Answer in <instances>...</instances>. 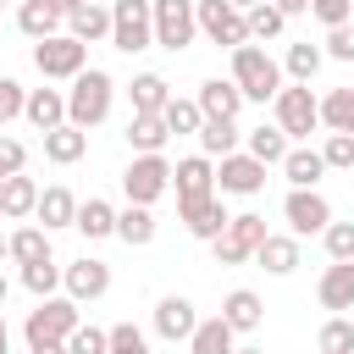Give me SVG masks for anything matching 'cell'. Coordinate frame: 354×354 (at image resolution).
I'll list each match as a JSON object with an SVG mask.
<instances>
[{
  "label": "cell",
  "instance_id": "48",
  "mask_svg": "<svg viewBox=\"0 0 354 354\" xmlns=\"http://www.w3.org/2000/svg\"><path fill=\"white\" fill-rule=\"evenodd\" d=\"M11 171H28V144L22 138H0V183Z\"/></svg>",
  "mask_w": 354,
  "mask_h": 354
},
{
  "label": "cell",
  "instance_id": "26",
  "mask_svg": "<svg viewBox=\"0 0 354 354\" xmlns=\"http://www.w3.org/2000/svg\"><path fill=\"white\" fill-rule=\"evenodd\" d=\"M44 155H50L55 166H77V160L88 155V133H83V127H72V122H61V127H50V133H44Z\"/></svg>",
  "mask_w": 354,
  "mask_h": 354
},
{
  "label": "cell",
  "instance_id": "50",
  "mask_svg": "<svg viewBox=\"0 0 354 354\" xmlns=\"http://www.w3.org/2000/svg\"><path fill=\"white\" fill-rule=\"evenodd\" d=\"M28 354H66V337H39L28 343Z\"/></svg>",
  "mask_w": 354,
  "mask_h": 354
},
{
  "label": "cell",
  "instance_id": "7",
  "mask_svg": "<svg viewBox=\"0 0 354 354\" xmlns=\"http://www.w3.org/2000/svg\"><path fill=\"white\" fill-rule=\"evenodd\" d=\"M166 188H171V160L166 155H133V166L122 171L127 205H155Z\"/></svg>",
  "mask_w": 354,
  "mask_h": 354
},
{
  "label": "cell",
  "instance_id": "51",
  "mask_svg": "<svg viewBox=\"0 0 354 354\" xmlns=\"http://www.w3.org/2000/svg\"><path fill=\"white\" fill-rule=\"evenodd\" d=\"M282 17H299V11H310V0H271Z\"/></svg>",
  "mask_w": 354,
  "mask_h": 354
},
{
  "label": "cell",
  "instance_id": "58",
  "mask_svg": "<svg viewBox=\"0 0 354 354\" xmlns=\"http://www.w3.org/2000/svg\"><path fill=\"white\" fill-rule=\"evenodd\" d=\"M0 6H6V0H0Z\"/></svg>",
  "mask_w": 354,
  "mask_h": 354
},
{
  "label": "cell",
  "instance_id": "38",
  "mask_svg": "<svg viewBox=\"0 0 354 354\" xmlns=\"http://www.w3.org/2000/svg\"><path fill=\"white\" fill-rule=\"evenodd\" d=\"M160 122H166V133H199V122H205V111H199V100H166L160 105Z\"/></svg>",
  "mask_w": 354,
  "mask_h": 354
},
{
  "label": "cell",
  "instance_id": "41",
  "mask_svg": "<svg viewBox=\"0 0 354 354\" xmlns=\"http://www.w3.org/2000/svg\"><path fill=\"white\" fill-rule=\"evenodd\" d=\"M315 348H321V354H354V321H343V315H332V321L321 326V337H315Z\"/></svg>",
  "mask_w": 354,
  "mask_h": 354
},
{
  "label": "cell",
  "instance_id": "52",
  "mask_svg": "<svg viewBox=\"0 0 354 354\" xmlns=\"http://www.w3.org/2000/svg\"><path fill=\"white\" fill-rule=\"evenodd\" d=\"M0 354H11V332H6V315H0Z\"/></svg>",
  "mask_w": 354,
  "mask_h": 354
},
{
  "label": "cell",
  "instance_id": "49",
  "mask_svg": "<svg viewBox=\"0 0 354 354\" xmlns=\"http://www.w3.org/2000/svg\"><path fill=\"white\" fill-rule=\"evenodd\" d=\"M321 55H332V61H354V28L343 22V28H326V50Z\"/></svg>",
  "mask_w": 354,
  "mask_h": 354
},
{
  "label": "cell",
  "instance_id": "45",
  "mask_svg": "<svg viewBox=\"0 0 354 354\" xmlns=\"http://www.w3.org/2000/svg\"><path fill=\"white\" fill-rule=\"evenodd\" d=\"M66 354H105V332H100V326H83V321H77V326L66 332Z\"/></svg>",
  "mask_w": 354,
  "mask_h": 354
},
{
  "label": "cell",
  "instance_id": "44",
  "mask_svg": "<svg viewBox=\"0 0 354 354\" xmlns=\"http://www.w3.org/2000/svg\"><path fill=\"white\" fill-rule=\"evenodd\" d=\"M321 243L332 260H354V221H326L321 227Z\"/></svg>",
  "mask_w": 354,
  "mask_h": 354
},
{
  "label": "cell",
  "instance_id": "42",
  "mask_svg": "<svg viewBox=\"0 0 354 354\" xmlns=\"http://www.w3.org/2000/svg\"><path fill=\"white\" fill-rule=\"evenodd\" d=\"M105 354H149V337L133 326V321H116L105 332Z\"/></svg>",
  "mask_w": 354,
  "mask_h": 354
},
{
  "label": "cell",
  "instance_id": "25",
  "mask_svg": "<svg viewBox=\"0 0 354 354\" xmlns=\"http://www.w3.org/2000/svg\"><path fill=\"white\" fill-rule=\"evenodd\" d=\"M221 321H227L232 332H254V326L266 321V304H260V293H254V288H232V293L221 299Z\"/></svg>",
  "mask_w": 354,
  "mask_h": 354
},
{
  "label": "cell",
  "instance_id": "1",
  "mask_svg": "<svg viewBox=\"0 0 354 354\" xmlns=\"http://www.w3.org/2000/svg\"><path fill=\"white\" fill-rule=\"evenodd\" d=\"M111 100H116V83H111V72H100V66H83L77 77H72V88H66V122L72 127H100L105 116H111Z\"/></svg>",
  "mask_w": 354,
  "mask_h": 354
},
{
  "label": "cell",
  "instance_id": "18",
  "mask_svg": "<svg viewBox=\"0 0 354 354\" xmlns=\"http://www.w3.org/2000/svg\"><path fill=\"white\" fill-rule=\"evenodd\" d=\"M315 299L326 310H354V260H332L315 282Z\"/></svg>",
  "mask_w": 354,
  "mask_h": 354
},
{
  "label": "cell",
  "instance_id": "11",
  "mask_svg": "<svg viewBox=\"0 0 354 354\" xmlns=\"http://www.w3.org/2000/svg\"><path fill=\"white\" fill-rule=\"evenodd\" d=\"M282 216H288L293 238H310V232H321V227L332 221V205H326V194H315V188H288Z\"/></svg>",
  "mask_w": 354,
  "mask_h": 354
},
{
  "label": "cell",
  "instance_id": "24",
  "mask_svg": "<svg viewBox=\"0 0 354 354\" xmlns=\"http://www.w3.org/2000/svg\"><path fill=\"white\" fill-rule=\"evenodd\" d=\"M33 216H39V227H44V232H55V227H72V216H77V199H72V188H61V183L39 188V205H33Z\"/></svg>",
  "mask_w": 354,
  "mask_h": 354
},
{
  "label": "cell",
  "instance_id": "9",
  "mask_svg": "<svg viewBox=\"0 0 354 354\" xmlns=\"http://www.w3.org/2000/svg\"><path fill=\"white\" fill-rule=\"evenodd\" d=\"M149 17H155V44L160 50H188L199 22H194V0H149Z\"/></svg>",
  "mask_w": 354,
  "mask_h": 354
},
{
  "label": "cell",
  "instance_id": "43",
  "mask_svg": "<svg viewBox=\"0 0 354 354\" xmlns=\"http://www.w3.org/2000/svg\"><path fill=\"white\" fill-rule=\"evenodd\" d=\"M321 160H326V171H354V133H326Z\"/></svg>",
  "mask_w": 354,
  "mask_h": 354
},
{
  "label": "cell",
  "instance_id": "19",
  "mask_svg": "<svg viewBox=\"0 0 354 354\" xmlns=\"http://www.w3.org/2000/svg\"><path fill=\"white\" fill-rule=\"evenodd\" d=\"M194 100H199V111H205V116H227V122H238V111H243V94H238V83H232V77H205Z\"/></svg>",
  "mask_w": 354,
  "mask_h": 354
},
{
  "label": "cell",
  "instance_id": "13",
  "mask_svg": "<svg viewBox=\"0 0 354 354\" xmlns=\"http://www.w3.org/2000/svg\"><path fill=\"white\" fill-rule=\"evenodd\" d=\"M216 188L221 194H260L266 188V166L249 155V149H232V155H221V166H216Z\"/></svg>",
  "mask_w": 354,
  "mask_h": 354
},
{
  "label": "cell",
  "instance_id": "6",
  "mask_svg": "<svg viewBox=\"0 0 354 354\" xmlns=\"http://www.w3.org/2000/svg\"><path fill=\"white\" fill-rule=\"evenodd\" d=\"M33 66L44 72V77H77L83 66H88V44H77L72 33H50V39H33Z\"/></svg>",
  "mask_w": 354,
  "mask_h": 354
},
{
  "label": "cell",
  "instance_id": "53",
  "mask_svg": "<svg viewBox=\"0 0 354 354\" xmlns=\"http://www.w3.org/2000/svg\"><path fill=\"white\" fill-rule=\"evenodd\" d=\"M55 6H61V11H77V6H88V0H55Z\"/></svg>",
  "mask_w": 354,
  "mask_h": 354
},
{
  "label": "cell",
  "instance_id": "22",
  "mask_svg": "<svg viewBox=\"0 0 354 354\" xmlns=\"http://www.w3.org/2000/svg\"><path fill=\"white\" fill-rule=\"evenodd\" d=\"M66 33H72L77 44H100V39H111V6L88 0V6L66 11Z\"/></svg>",
  "mask_w": 354,
  "mask_h": 354
},
{
  "label": "cell",
  "instance_id": "14",
  "mask_svg": "<svg viewBox=\"0 0 354 354\" xmlns=\"http://www.w3.org/2000/svg\"><path fill=\"white\" fill-rule=\"evenodd\" d=\"M177 216H183V227L194 232V238H216L232 216H227V205H221V194H194V199H177Z\"/></svg>",
  "mask_w": 354,
  "mask_h": 354
},
{
  "label": "cell",
  "instance_id": "2",
  "mask_svg": "<svg viewBox=\"0 0 354 354\" xmlns=\"http://www.w3.org/2000/svg\"><path fill=\"white\" fill-rule=\"evenodd\" d=\"M232 83H238V94L243 100H254V105H266V100H277V88H282V66L249 39V44H238L232 50Z\"/></svg>",
  "mask_w": 354,
  "mask_h": 354
},
{
  "label": "cell",
  "instance_id": "15",
  "mask_svg": "<svg viewBox=\"0 0 354 354\" xmlns=\"http://www.w3.org/2000/svg\"><path fill=\"white\" fill-rule=\"evenodd\" d=\"M194 326H199V310H194L183 293H166V299L155 304V332H160L166 343H188Z\"/></svg>",
  "mask_w": 354,
  "mask_h": 354
},
{
  "label": "cell",
  "instance_id": "29",
  "mask_svg": "<svg viewBox=\"0 0 354 354\" xmlns=\"http://www.w3.org/2000/svg\"><path fill=\"white\" fill-rule=\"evenodd\" d=\"M72 227H77L83 238H116V205H111V199H77Z\"/></svg>",
  "mask_w": 354,
  "mask_h": 354
},
{
  "label": "cell",
  "instance_id": "39",
  "mask_svg": "<svg viewBox=\"0 0 354 354\" xmlns=\"http://www.w3.org/2000/svg\"><path fill=\"white\" fill-rule=\"evenodd\" d=\"M249 155H254L260 166H282V155H288V133H282V127H254V133H249Z\"/></svg>",
  "mask_w": 354,
  "mask_h": 354
},
{
  "label": "cell",
  "instance_id": "3",
  "mask_svg": "<svg viewBox=\"0 0 354 354\" xmlns=\"http://www.w3.org/2000/svg\"><path fill=\"white\" fill-rule=\"evenodd\" d=\"M271 111H277V127H282L288 138H310V133L321 127V100L310 94V83H288V88H277Z\"/></svg>",
  "mask_w": 354,
  "mask_h": 354
},
{
  "label": "cell",
  "instance_id": "30",
  "mask_svg": "<svg viewBox=\"0 0 354 354\" xmlns=\"http://www.w3.org/2000/svg\"><path fill=\"white\" fill-rule=\"evenodd\" d=\"M194 138H199V155L221 160V155H232V149H238V122H227V116H205Z\"/></svg>",
  "mask_w": 354,
  "mask_h": 354
},
{
  "label": "cell",
  "instance_id": "17",
  "mask_svg": "<svg viewBox=\"0 0 354 354\" xmlns=\"http://www.w3.org/2000/svg\"><path fill=\"white\" fill-rule=\"evenodd\" d=\"M249 260H254L260 271H271V277H288V271L299 266V238H293V232H266Z\"/></svg>",
  "mask_w": 354,
  "mask_h": 354
},
{
  "label": "cell",
  "instance_id": "57",
  "mask_svg": "<svg viewBox=\"0 0 354 354\" xmlns=\"http://www.w3.org/2000/svg\"><path fill=\"white\" fill-rule=\"evenodd\" d=\"M232 354H266V348H232Z\"/></svg>",
  "mask_w": 354,
  "mask_h": 354
},
{
  "label": "cell",
  "instance_id": "54",
  "mask_svg": "<svg viewBox=\"0 0 354 354\" xmlns=\"http://www.w3.org/2000/svg\"><path fill=\"white\" fill-rule=\"evenodd\" d=\"M6 293H11V282H6V271H0V304H6Z\"/></svg>",
  "mask_w": 354,
  "mask_h": 354
},
{
  "label": "cell",
  "instance_id": "16",
  "mask_svg": "<svg viewBox=\"0 0 354 354\" xmlns=\"http://www.w3.org/2000/svg\"><path fill=\"white\" fill-rule=\"evenodd\" d=\"M171 188L177 199H194V194H216V160L210 155H188L171 166Z\"/></svg>",
  "mask_w": 354,
  "mask_h": 354
},
{
  "label": "cell",
  "instance_id": "55",
  "mask_svg": "<svg viewBox=\"0 0 354 354\" xmlns=\"http://www.w3.org/2000/svg\"><path fill=\"white\" fill-rule=\"evenodd\" d=\"M227 6H238V11H249V6H254V0H227Z\"/></svg>",
  "mask_w": 354,
  "mask_h": 354
},
{
  "label": "cell",
  "instance_id": "46",
  "mask_svg": "<svg viewBox=\"0 0 354 354\" xmlns=\"http://www.w3.org/2000/svg\"><path fill=\"white\" fill-rule=\"evenodd\" d=\"M22 100H28V88H22L17 77H0V127L22 116Z\"/></svg>",
  "mask_w": 354,
  "mask_h": 354
},
{
  "label": "cell",
  "instance_id": "8",
  "mask_svg": "<svg viewBox=\"0 0 354 354\" xmlns=\"http://www.w3.org/2000/svg\"><path fill=\"white\" fill-rule=\"evenodd\" d=\"M194 22H199V33H205L210 44H221V50L249 44L243 11H238V6H227V0H194Z\"/></svg>",
  "mask_w": 354,
  "mask_h": 354
},
{
  "label": "cell",
  "instance_id": "20",
  "mask_svg": "<svg viewBox=\"0 0 354 354\" xmlns=\"http://www.w3.org/2000/svg\"><path fill=\"white\" fill-rule=\"evenodd\" d=\"M17 28H22L28 39H50V33L66 28V11H61L55 0H22V6H17Z\"/></svg>",
  "mask_w": 354,
  "mask_h": 354
},
{
  "label": "cell",
  "instance_id": "28",
  "mask_svg": "<svg viewBox=\"0 0 354 354\" xmlns=\"http://www.w3.org/2000/svg\"><path fill=\"white\" fill-rule=\"evenodd\" d=\"M127 100H133V116H160V105L171 100V88H166L160 72H138L127 83Z\"/></svg>",
  "mask_w": 354,
  "mask_h": 354
},
{
  "label": "cell",
  "instance_id": "35",
  "mask_svg": "<svg viewBox=\"0 0 354 354\" xmlns=\"http://www.w3.org/2000/svg\"><path fill=\"white\" fill-rule=\"evenodd\" d=\"M6 249H11V260L17 266H33V260H44L50 254V232L33 221V227H17L11 238H6Z\"/></svg>",
  "mask_w": 354,
  "mask_h": 354
},
{
  "label": "cell",
  "instance_id": "23",
  "mask_svg": "<svg viewBox=\"0 0 354 354\" xmlns=\"http://www.w3.org/2000/svg\"><path fill=\"white\" fill-rule=\"evenodd\" d=\"M22 116H28L39 133H50V127H61V122H66V94H61V88H28Z\"/></svg>",
  "mask_w": 354,
  "mask_h": 354
},
{
  "label": "cell",
  "instance_id": "5",
  "mask_svg": "<svg viewBox=\"0 0 354 354\" xmlns=\"http://www.w3.org/2000/svg\"><path fill=\"white\" fill-rule=\"evenodd\" d=\"M111 44L122 55H138L155 44V17H149V0H116L111 6Z\"/></svg>",
  "mask_w": 354,
  "mask_h": 354
},
{
  "label": "cell",
  "instance_id": "36",
  "mask_svg": "<svg viewBox=\"0 0 354 354\" xmlns=\"http://www.w3.org/2000/svg\"><path fill=\"white\" fill-rule=\"evenodd\" d=\"M166 138H171V133H166L160 116H133V122H127V144H133L138 155H160Z\"/></svg>",
  "mask_w": 354,
  "mask_h": 354
},
{
  "label": "cell",
  "instance_id": "37",
  "mask_svg": "<svg viewBox=\"0 0 354 354\" xmlns=\"http://www.w3.org/2000/svg\"><path fill=\"white\" fill-rule=\"evenodd\" d=\"M243 28H249V39L260 44V39H277V33L288 28V17H282V11L271 6V0H254V6L243 11Z\"/></svg>",
  "mask_w": 354,
  "mask_h": 354
},
{
  "label": "cell",
  "instance_id": "12",
  "mask_svg": "<svg viewBox=\"0 0 354 354\" xmlns=\"http://www.w3.org/2000/svg\"><path fill=\"white\" fill-rule=\"evenodd\" d=\"M77 326V299H39V310H28V326H22V337L28 343H39V337H66Z\"/></svg>",
  "mask_w": 354,
  "mask_h": 354
},
{
  "label": "cell",
  "instance_id": "10",
  "mask_svg": "<svg viewBox=\"0 0 354 354\" xmlns=\"http://www.w3.org/2000/svg\"><path fill=\"white\" fill-rule=\"evenodd\" d=\"M61 288H66V299L94 304V299H105V293H111V266H105V260H94V254H83V260L61 266Z\"/></svg>",
  "mask_w": 354,
  "mask_h": 354
},
{
  "label": "cell",
  "instance_id": "4",
  "mask_svg": "<svg viewBox=\"0 0 354 354\" xmlns=\"http://www.w3.org/2000/svg\"><path fill=\"white\" fill-rule=\"evenodd\" d=\"M260 238H266V216L243 210V216H232V221L210 238V254H216V266H243V260L260 249Z\"/></svg>",
  "mask_w": 354,
  "mask_h": 354
},
{
  "label": "cell",
  "instance_id": "32",
  "mask_svg": "<svg viewBox=\"0 0 354 354\" xmlns=\"http://www.w3.org/2000/svg\"><path fill=\"white\" fill-rule=\"evenodd\" d=\"M232 326L221 321V315H210V321H199L194 332H188V354H232Z\"/></svg>",
  "mask_w": 354,
  "mask_h": 354
},
{
  "label": "cell",
  "instance_id": "31",
  "mask_svg": "<svg viewBox=\"0 0 354 354\" xmlns=\"http://www.w3.org/2000/svg\"><path fill=\"white\" fill-rule=\"evenodd\" d=\"M116 238H122L127 249L155 243V210H149V205H127V210H116Z\"/></svg>",
  "mask_w": 354,
  "mask_h": 354
},
{
  "label": "cell",
  "instance_id": "56",
  "mask_svg": "<svg viewBox=\"0 0 354 354\" xmlns=\"http://www.w3.org/2000/svg\"><path fill=\"white\" fill-rule=\"evenodd\" d=\"M0 260H11V249H6V238H0Z\"/></svg>",
  "mask_w": 354,
  "mask_h": 354
},
{
  "label": "cell",
  "instance_id": "27",
  "mask_svg": "<svg viewBox=\"0 0 354 354\" xmlns=\"http://www.w3.org/2000/svg\"><path fill=\"white\" fill-rule=\"evenodd\" d=\"M282 171H288V183H293V188H315V183L326 177V160H321V149H310V144H288Z\"/></svg>",
  "mask_w": 354,
  "mask_h": 354
},
{
  "label": "cell",
  "instance_id": "21",
  "mask_svg": "<svg viewBox=\"0 0 354 354\" xmlns=\"http://www.w3.org/2000/svg\"><path fill=\"white\" fill-rule=\"evenodd\" d=\"M33 205H39V183H33L28 171H11V177L0 183V216H6V221H28Z\"/></svg>",
  "mask_w": 354,
  "mask_h": 354
},
{
  "label": "cell",
  "instance_id": "40",
  "mask_svg": "<svg viewBox=\"0 0 354 354\" xmlns=\"http://www.w3.org/2000/svg\"><path fill=\"white\" fill-rule=\"evenodd\" d=\"M22 288L28 293H39V299H50L55 288H61V266L44 254V260H33V266H22Z\"/></svg>",
  "mask_w": 354,
  "mask_h": 354
},
{
  "label": "cell",
  "instance_id": "34",
  "mask_svg": "<svg viewBox=\"0 0 354 354\" xmlns=\"http://www.w3.org/2000/svg\"><path fill=\"white\" fill-rule=\"evenodd\" d=\"M321 61H326V55H321V44H310V39H293V44H288V55H282V72H288L293 83H310V77L321 72Z\"/></svg>",
  "mask_w": 354,
  "mask_h": 354
},
{
  "label": "cell",
  "instance_id": "47",
  "mask_svg": "<svg viewBox=\"0 0 354 354\" xmlns=\"http://www.w3.org/2000/svg\"><path fill=\"white\" fill-rule=\"evenodd\" d=\"M310 11H315L321 28H343L354 17V0H310Z\"/></svg>",
  "mask_w": 354,
  "mask_h": 354
},
{
  "label": "cell",
  "instance_id": "33",
  "mask_svg": "<svg viewBox=\"0 0 354 354\" xmlns=\"http://www.w3.org/2000/svg\"><path fill=\"white\" fill-rule=\"evenodd\" d=\"M321 127L326 133H354V88H326L321 94Z\"/></svg>",
  "mask_w": 354,
  "mask_h": 354
}]
</instances>
